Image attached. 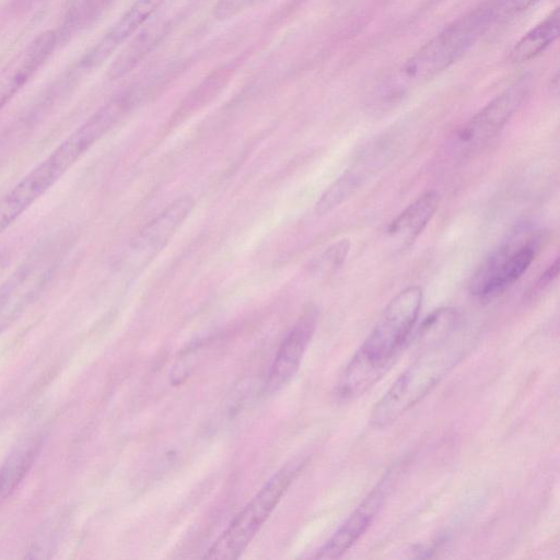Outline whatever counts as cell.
Segmentation results:
<instances>
[{"instance_id":"cell-1","label":"cell","mask_w":560,"mask_h":560,"mask_svg":"<svg viewBox=\"0 0 560 560\" xmlns=\"http://www.w3.org/2000/svg\"><path fill=\"white\" fill-rule=\"evenodd\" d=\"M422 289L409 285L386 305L376 324L342 370L335 396L353 400L372 388L392 368L419 316Z\"/></svg>"},{"instance_id":"cell-2","label":"cell","mask_w":560,"mask_h":560,"mask_svg":"<svg viewBox=\"0 0 560 560\" xmlns=\"http://www.w3.org/2000/svg\"><path fill=\"white\" fill-rule=\"evenodd\" d=\"M470 343L458 336L456 328L442 338L428 341L427 348L374 405L371 425L387 427L417 405L465 358Z\"/></svg>"},{"instance_id":"cell-3","label":"cell","mask_w":560,"mask_h":560,"mask_svg":"<svg viewBox=\"0 0 560 560\" xmlns=\"http://www.w3.org/2000/svg\"><path fill=\"white\" fill-rule=\"evenodd\" d=\"M495 23L488 0L446 25L410 56L399 69L408 84H421L434 79L459 59Z\"/></svg>"},{"instance_id":"cell-4","label":"cell","mask_w":560,"mask_h":560,"mask_svg":"<svg viewBox=\"0 0 560 560\" xmlns=\"http://www.w3.org/2000/svg\"><path fill=\"white\" fill-rule=\"evenodd\" d=\"M97 140L88 122L82 124L47 158L0 198V233L49 189Z\"/></svg>"},{"instance_id":"cell-5","label":"cell","mask_w":560,"mask_h":560,"mask_svg":"<svg viewBox=\"0 0 560 560\" xmlns=\"http://www.w3.org/2000/svg\"><path fill=\"white\" fill-rule=\"evenodd\" d=\"M299 468V465L291 464L275 472L214 540L203 558L208 560L237 559L273 512L296 476Z\"/></svg>"},{"instance_id":"cell-6","label":"cell","mask_w":560,"mask_h":560,"mask_svg":"<svg viewBox=\"0 0 560 560\" xmlns=\"http://www.w3.org/2000/svg\"><path fill=\"white\" fill-rule=\"evenodd\" d=\"M60 248L36 249L0 287V332L40 295L58 266Z\"/></svg>"},{"instance_id":"cell-7","label":"cell","mask_w":560,"mask_h":560,"mask_svg":"<svg viewBox=\"0 0 560 560\" xmlns=\"http://www.w3.org/2000/svg\"><path fill=\"white\" fill-rule=\"evenodd\" d=\"M541 238L537 234L510 237L493 249L472 273L468 290L479 298L493 296L518 280L535 259Z\"/></svg>"},{"instance_id":"cell-8","label":"cell","mask_w":560,"mask_h":560,"mask_svg":"<svg viewBox=\"0 0 560 560\" xmlns=\"http://www.w3.org/2000/svg\"><path fill=\"white\" fill-rule=\"evenodd\" d=\"M528 81L521 78L493 97L454 136L453 144L460 153H470L488 143L509 122L528 93Z\"/></svg>"},{"instance_id":"cell-9","label":"cell","mask_w":560,"mask_h":560,"mask_svg":"<svg viewBox=\"0 0 560 560\" xmlns=\"http://www.w3.org/2000/svg\"><path fill=\"white\" fill-rule=\"evenodd\" d=\"M393 466L371 489L330 538L316 551V559H336L346 553L368 530L392 491L399 475Z\"/></svg>"},{"instance_id":"cell-10","label":"cell","mask_w":560,"mask_h":560,"mask_svg":"<svg viewBox=\"0 0 560 560\" xmlns=\"http://www.w3.org/2000/svg\"><path fill=\"white\" fill-rule=\"evenodd\" d=\"M317 324V311L306 310L279 346L266 377L265 388L275 393L284 387L298 372Z\"/></svg>"},{"instance_id":"cell-11","label":"cell","mask_w":560,"mask_h":560,"mask_svg":"<svg viewBox=\"0 0 560 560\" xmlns=\"http://www.w3.org/2000/svg\"><path fill=\"white\" fill-rule=\"evenodd\" d=\"M194 203L190 196H180L143 226L132 245L141 264L145 265L165 247L189 217Z\"/></svg>"},{"instance_id":"cell-12","label":"cell","mask_w":560,"mask_h":560,"mask_svg":"<svg viewBox=\"0 0 560 560\" xmlns=\"http://www.w3.org/2000/svg\"><path fill=\"white\" fill-rule=\"evenodd\" d=\"M165 0H136L105 35L82 57L80 66L94 68L107 60L164 3Z\"/></svg>"},{"instance_id":"cell-13","label":"cell","mask_w":560,"mask_h":560,"mask_svg":"<svg viewBox=\"0 0 560 560\" xmlns=\"http://www.w3.org/2000/svg\"><path fill=\"white\" fill-rule=\"evenodd\" d=\"M435 190H428L407 206L387 226V234L409 245L425 229L439 207Z\"/></svg>"},{"instance_id":"cell-14","label":"cell","mask_w":560,"mask_h":560,"mask_svg":"<svg viewBox=\"0 0 560 560\" xmlns=\"http://www.w3.org/2000/svg\"><path fill=\"white\" fill-rule=\"evenodd\" d=\"M172 24L154 23L140 31L116 57L108 69L112 79H118L130 72L167 36Z\"/></svg>"},{"instance_id":"cell-15","label":"cell","mask_w":560,"mask_h":560,"mask_svg":"<svg viewBox=\"0 0 560 560\" xmlns=\"http://www.w3.org/2000/svg\"><path fill=\"white\" fill-rule=\"evenodd\" d=\"M42 448V438L30 436L15 446L0 466V505L23 481Z\"/></svg>"},{"instance_id":"cell-16","label":"cell","mask_w":560,"mask_h":560,"mask_svg":"<svg viewBox=\"0 0 560 560\" xmlns=\"http://www.w3.org/2000/svg\"><path fill=\"white\" fill-rule=\"evenodd\" d=\"M559 9L556 8L515 43L510 51V61L524 63L546 51L559 36Z\"/></svg>"},{"instance_id":"cell-17","label":"cell","mask_w":560,"mask_h":560,"mask_svg":"<svg viewBox=\"0 0 560 560\" xmlns=\"http://www.w3.org/2000/svg\"><path fill=\"white\" fill-rule=\"evenodd\" d=\"M114 0H74L65 15L60 30L56 31L59 42L93 24Z\"/></svg>"},{"instance_id":"cell-18","label":"cell","mask_w":560,"mask_h":560,"mask_svg":"<svg viewBox=\"0 0 560 560\" xmlns=\"http://www.w3.org/2000/svg\"><path fill=\"white\" fill-rule=\"evenodd\" d=\"M235 69V61H231L213 70L189 93V95H187L179 109L180 114L187 110H195L215 96L229 82Z\"/></svg>"},{"instance_id":"cell-19","label":"cell","mask_w":560,"mask_h":560,"mask_svg":"<svg viewBox=\"0 0 560 560\" xmlns=\"http://www.w3.org/2000/svg\"><path fill=\"white\" fill-rule=\"evenodd\" d=\"M361 180V172L346 171L320 195L315 203V212L325 215L342 205L360 187Z\"/></svg>"},{"instance_id":"cell-20","label":"cell","mask_w":560,"mask_h":560,"mask_svg":"<svg viewBox=\"0 0 560 560\" xmlns=\"http://www.w3.org/2000/svg\"><path fill=\"white\" fill-rule=\"evenodd\" d=\"M350 249L348 240H340L328 246L311 265V270L317 276L336 272L346 261Z\"/></svg>"},{"instance_id":"cell-21","label":"cell","mask_w":560,"mask_h":560,"mask_svg":"<svg viewBox=\"0 0 560 560\" xmlns=\"http://www.w3.org/2000/svg\"><path fill=\"white\" fill-rule=\"evenodd\" d=\"M497 24L513 19L539 0H490Z\"/></svg>"},{"instance_id":"cell-22","label":"cell","mask_w":560,"mask_h":560,"mask_svg":"<svg viewBox=\"0 0 560 560\" xmlns=\"http://www.w3.org/2000/svg\"><path fill=\"white\" fill-rule=\"evenodd\" d=\"M260 0H218L213 8V16L219 21L230 20L252 8Z\"/></svg>"},{"instance_id":"cell-23","label":"cell","mask_w":560,"mask_h":560,"mask_svg":"<svg viewBox=\"0 0 560 560\" xmlns=\"http://www.w3.org/2000/svg\"><path fill=\"white\" fill-rule=\"evenodd\" d=\"M559 273V258H556L555 261L545 270L544 273L539 277L537 282L535 283V291L541 293L546 289H548L557 279Z\"/></svg>"},{"instance_id":"cell-24","label":"cell","mask_w":560,"mask_h":560,"mask_svg":"<svg viewBox=\"0 0 560 560\" xmlns=\"http://www.w3.org/2000/svg\"><path fill=\"white\" fill-rule=\"evenodd\" d=\"M40 0H12V7L15 10H26V8L39 2Z\"/></svg>"}]
</instances>
